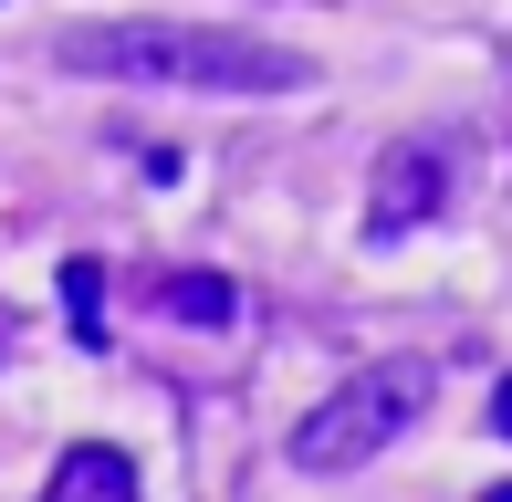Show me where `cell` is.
I'll return each instance as SVG.
<instances>
[{
  "instance_id": "6da1fadb",
  "label": "cell",
  "mask_w": 512,
  "mask_h": 502,
  "mask_svg": "<svg viewBox=\"0 0 512 502\" xmlns=\"http://www.w3.org/2000/svg\"><path fill=\"white\" fill-rule=\"evenodd\" d=\"M53 63L84 84H157V95H304L314 53L241 21H63Z\"/></svg>"
},
{
  "instance_id": "7a4b0ae2",
  "label": "cell",
  "mask_w": 512,
  "mask_h": 502,
  "mask_svg": "<svg viewBox=\"0 0 512 502\" xmlns=\"http://www.w3.org/2000/svg\"><path fill=\"white\" fill-rule=\"evenodd\" d=\"M439 398V367L429 356H377V367L335 377L324 398L293 419V471H314V482H335V471H366L387 440L418 419V408Z\"/></svg>"
},
{
  "instance_id": "3957f363",
  "label": "cell",
  "mask_w": 512,
  "mask_h": 502,
  "mask_svg": "<svg viewBox=\"0 0 512 502\" xmlns=\"http://www.w3.org/2000/svg\"><path fill=\"white\" fill-rule=\"evenodd\" d=\"M439 199H450L439 147H387L377 178H366V241H408L418 220H439Z\"/></svg>"
},
{
  "instance_id": "277c9868",
  "label": "cell",
  "mask_w": 512,
  "mask_h": 502,
  "mask_svg": "<svg viewBox=\"0 0 512 502\" xmlns=\"http://www.w3.org/2000/svg\"><path fill=\"white\" fill-rule=\"evenodd\" d=\"M42 502H136V461H126V450H105V440H84V450H63V461H53Z\"/></svg>"
},
{
  "instance_id": "5b68a950",
  "label": "cell",
  "mask_w": 512,
  "mask_h": 502,
  "mask_svg": "<svg viewBox=\"0 0 512 502\" xmlns=\"http://www.w3.org/2000/svg\"><path fill=\"white\" fill-rule=\"evenodd\" d=\"M147 293L157 314H178V325H230V314H241V283H230V272H147Z\"/></svg>"
},
{
  "instance_id": "8992f818",
  "label": "cell",
  "mask_w": 512,
  "mask_h": 502,
  "mask_svg": "<svg viewBox=\"0 0 512 502\" xmlns=\"http://www.w3.org/2000/svg\"><path fill=\"white\" fill-rule=\"evenodd\" d=\"M95 304H105V272L95 262H63V314H74L84 346H105V335H95Z\"/></svg>"
},
{
  "instance_id": "52a82bcc",
  "label": "cell",
  "mask_w": 512,
  "mask_h": 502,
  "mask_svg": "<svg viewBox=\"0 0 512 502\" xmlns=\"http://www.w3.org/2000/svg\"><path fill=\"white\" fill-rule=\"evenodd\" d=\"M492 429H502V440H512V377L492 387Z\"/></svg>"
},
{
  "instance_id": "ba28073f",
  "label": "cell",
  "mask_w": 512,
  "mask_h": 502,
  "mask_svg": "<svg viewBox=\"0 0 512 502\" xmlns=\"http://www.w3.org/2000/svg\"><path fill=\"white\" fill-rule=\"evenodd\" d=\"M492 502H512V482H502V492H492Z\"/></svg>"
}]
</instances>
